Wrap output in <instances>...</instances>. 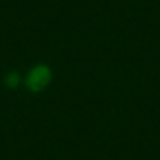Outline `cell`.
I'll return each instance as SVG.
<instances>
[{"mask_svg":"<svg viewBox=\"0 0 160 160\" xmlns=\"http://www.w3.org/2000/svg\"><path fill=\"white\" fill-rule=\"evenodd\" d=\"M48 78H49V72L46 70V68H36V70L29 75L28 83H29V87H31V89H36L38 90V89H41V87L48 82Z\"/></svg>","mask_w":160,"mask_h":160,"instance_id":"6da1fadb","label":"cell"}]
</instances>
